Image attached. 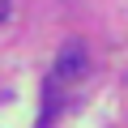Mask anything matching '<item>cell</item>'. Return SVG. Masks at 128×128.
Masks as SVG:
<instances>
[{
  "label": "cell",
  "mask_w": 128,
  "mask_h": 128,
  "mask_svg": "<svg viewBox=\"0 0 128 128\" xmlns=\"http://www.w3.org/2000/svg\"><path fill=\"white\" fill-rule=\"evenodd\" d=\"M81 73H86V47L73 38V43H64L60 56H56V77H60V81H73V77H81Z\"/></svg>",
  "instance_id": "obj_1"
},
{
  "label": "cell",
  "mask_w": 128,
  "mask_h": 128,
  "mask_svg": "<svg viewBox=\"0 0 128 128\" xmlns=\"http://www.w3.org/2000/svg\"><path fill=\"white\" fill-rule=\"evenodd\" d=\"M56 81H60V77H56ZM56 81L43 86V115H38V124H47V120L60 111V86H56Z\"/></svg>",
  "instance_id": "obj_2"
},
{
  "label": "cell",
  "mask_w": 128,
  "mask_h": 128,
  "mask_svg": "<svg viewBox=\"0 0 128 128\" xmlns=\"http://www.w3.org/2000/svg\"><path fill=\"white\" fill-rule=\"evenodd\" d=\"M9 17V0H0V22H4Z\"/></svg>",
  "instance_id": "obj_3"
}]
</instances>
